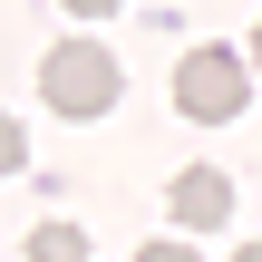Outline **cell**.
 I'll return each mask as SVG.
<instances>
[{
  "label": "cell",
  "instance_id": "6da1fadb",
  "mask_svg": "<svg viewBox=\"0 0 262 262\" xmlns=\"http://www.w3.org/2000/svg\"><path fill=\"white\" fill-rule=\"evenodd\" d=\"M39 97H49V117H107L117 97H126V68L107 58V39H58L49 58H39Z\"/></svg>",
  "mask_w": 262,
  "mask_h": 262
},
{
  "label": "cell",
  "instance_id": "7a4b0ae2",
  "mask_svg": "<svg viewBox=\"0 0 262 262\" xmlns=\"http://www.w3.org/2000/svg\"><path fill=\"white\" fill-rule=\"evenodd\" d=\"M243 97H253V58L243 49H185L175 58V117L224 126V117H243Z\"/></svg>",
  "mask_w": 262,
  "mask_h": 262
},
{
  "label": "cell",
  "instance_id": "3957f363",
  "mask_svg": "<svg viewBox=\"0 0 262 262\" xmlns=\"http://www.w3.org/2000/svg\"><path fill=\"white\" fill-rule=\"evenodd\" d=\"M165 204H175L185 233H214V224H233V175H224V165H185V175L165 185Z\"/></svg>",
  "mask_w": 262,
  "mask_h": 262
},
{
  "label": "cell",
  "instance_id": "277c9868",
  "mask_svg": "<svg viewBox=\"0 0 262 262\" xmlns=\"http://www.w3.org/2000/svg\"><path fill=\"white\" fill-rule=\"evenodd\" d=\"M29 262H88V233L78 224H39L29 233Z\"/></svg>",
  "mask_w": 262,
  "mask_h": 262
},
{
  "label": "cell",
  "instance_id": "5b68a950",
  "mask_svg": "<svg viewBox=\"0 0 262 262\" xmlns=\"http://www.w3.org/2000/svg\"><path fill=\"white\" fill-rule=\"evenodd\" d=\"M19 156H29V136H19V117H0V175H10Z\"/></svg>",
  "mask_w": 262,
  "mask_h": 262
},
{
  "label": "cell",
  "instance_id": "8992f818",
  "mask_svg": "<svg viewBox=\"0 0 262 262\" xmlns=\"http://www.w3.org/2000/svg\"><path fill=\"white\" fill-rule=\"evenodd\" d=\"M58 10H68V19H117L126 0H58Z\"/></svg>",
  "mask_w": 262,
  "mask_h": 262
},
{
  "label": "cell",
  "instance_id": "52a82bcc",
  "mask_svg": "<svg viewBox=\"0 0 262 262\" xmlns=\"http://www.w3.org/2000/svg\"><path fill=\"white\" fill-rule=\"evenodd\" d=\"M136 262H194V243H146Z\"/></svg>",
  "mask_w": 262,
  "mask_h": 262
},
{
  "label": "cell",
  "instance_id": "ba28073f",
  "mask_svg": "<svg viewBox=\"0 0 262 262\" xmlns=\"http://www.w3.org/2000/svg\"><path fill=\"white\" fill-rule=\"evenodd\" d=\"M243 58H253V78H262V29H253V49H243Z\"/></svg>",
  "mask_w": 262,
  "mask_h": 262
},
{
  "label": "cell",
  "instance_id": "9c48e42d",
  "mask_svg": "<svg viewBox=\"0 0 262 262\" xmlns=\"http://www.w3.org/2000/svg\"><path fill=\"white\" fill-rule=\"evenodd\" d=\"M233 262H262V243H243V253H233Z\"/></svg>",
  "mask_w": 262,
  "mask_h": 262
}]
</instances>
